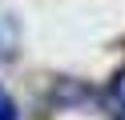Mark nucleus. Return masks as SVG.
I'll use <instances>...</instances> for the list:
<instances>
[{"instance_id":"3","label":"nucleus","mask_w":125,"mask_h":120,"mask_svg":"<svg viewBox=\"0 0 125 120\" xmlns=\"http://www.w3.org/2000/svg\"><path fill=\"white\" fill-rule=\"evenodd\" d=\"M20 112H16V100L8 96V88L0 84V120H16Z\"/></svg>"},{"instance_id":"1","label":"nucleus","mask_w":125,"mask_h":120,"mask_svg":"<svg viewBox=\"0 0 125 120\" xmlns=\"http://www.w3.org/2000/svg\"><path fill=\"white\" fill-rule=\"evenodd\" d=\"M20 48V20L8 12V8H0V64L12 60Z\"/></svg>"},{"instance_id":"2","label":"nucleus","mask_w":125,"mask_h":120,"mask_svg":"<svg viewBox=\"0 0 125 120\" xmlns=\"http://www.w3.org/2000/svg\"><path fill=\"white\" fill-rule=\"evenodd\" d=\"M105 108L113 112V120H125V72H117L105 88Z\"/></svg>"}]
</instances>
